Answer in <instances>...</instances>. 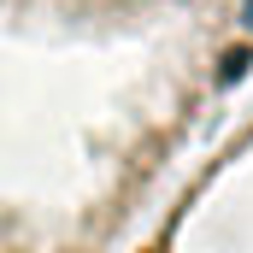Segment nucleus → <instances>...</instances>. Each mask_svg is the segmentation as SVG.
<instances>
[{
  "mask_svg": "<svg viewBox=\"0 0 253 253\" xmlns=\"http://www.w3.org/2000/svg\"><path fill=\"white\" fill-rule=\"evenodd\" d=\"M253 77V0H0V253H112Z\"/></svg>",
  "mask_w": 253,
  "mask_h": 253,
  "instance_id": "f257e3e1",
  "label": "nucleus"
},
{
  "mask_svg": "<svg viewBox=\"0 0 253 253\" xmlns=\"http://www.w3.org/2000/svg\"><path fill=\"white\" fill-rule=\"evenodd\" d=\"M124 253H253V112L177 177Z\"/></svg>",
  "mask_w": 253,
  "mask_h": 253,
  "instance_id": "f03ea898",
  "label": "nucleus"
}]
</instances>
